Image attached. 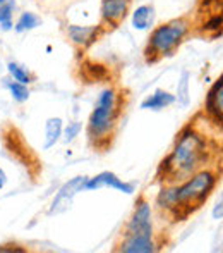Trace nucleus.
I'll return each instance as SVG.
<instances>
[{
  "mask_svg": "<svg viewBox=\"0 0 223 253\" xmlns=\"http://www.w3.org/2000/svg\"><path fill=\"white\" fill-rule=\"evenodd\" d=\"M206 157V145L203 138L192 129H186L177 140L172 153L163 162L168 179H184L191 176L203 164Z\"/></svg>",
  "mask_w": 223,
  "mask_h": 253,
  "instance_id": "1",
  "label": "nucleus"
},
{
  "mask_svg": "<svg viewBox=\"0 0 223 253\" xmlns=\"http://www.w3.org/2000/svg\"><path fill=\"white\" fill-rule=\"evenodd\" d=\"M213 188L215 176L210 170H203V172L189 177L182 186L173 188V190H163L158 202L161 207H167V209H187V212H191L210 197Z\"/></svg>",
  "mask_w": 223,
  "mask_h": 253,
  "instance_id": "2",
  "label": "nucleus"
},
{
  "mask_svg": "<svg viewBox=\"0 0 223 253\" xmlns=\"http://www.w3.org/2000/svg\"><path fill=\"white\" fill-rule=\"evenodd\" d=\"M153 224H151V207L148 202L139 200L126 229V240L119 250L124 253H153Z\"/></svg>",
  "mask_w": 223,
  "mask_h": 253,
  "instance_id": "3",
  "label": "nucleus"
},
{
  "mask_svg": "<svg viewBox=\"0 0 223 253\" xmlns=\"http://www.w3.org/2000/svg\"><path fill=\"white\" fill-rule=\"evenodd\" d=\"M187 33V23L184 19H173L167 24H161L151 33L150 45H148V55H153L155 59L170 55L179 43L184 40Z\"/></svg>",
  "mask_w": 223,
  "mask_h": 253,
  "instance_id": "4",
  "label": "nucleus"
},
{
  "mask_svg": "<svg viewBox=\"0 0 223 253\" xmlns=\"http://www.w3.org/2000/svg\"><path fill=\"white\" fill-rule=\"evenodd\" d=\"M117 116V97L115 91L107 88L100 93L98 102L95 105V110L91 112L90 124H88V131L90 136L95 140L105 138L113 127V121Z\"/></svg>",
  "mask_w": 223,
  "mask_h": 253,
  "instance_id": "5",
  "label": "nucleus"
},
{
  "mask_svg": "<svg viewBox=\"0 0 223 253\" xmlns=\"http://www.w3.org/2000/svg\"><path fill=\"white\" fill-rule=\"evenodd\" d=\"M88 177L84 176H77L74 179L67 181L62 188L59 190V193L55 195L54 202H52L50 207V213H62L72 205V200L79 191H83L86 188Z\"/></svg>",
  "mask_w": 223,
  "mask_h": 253,
  "instance_id": "6",
  "label": "nucleus"
},
{
  "mask_svg": "<svg viewBox=\"0 0 223 253\" xmlns=\"http://www.w3.org/2000/svg\"><path fill=\"white\" fill-rule=\"evenodd\" d=\"M103 186L113 188V190L122 191V193H127V195H130L134 191L132 184L124 183V181L120 179V177H117L115 174L110 172V170L100 172L98 176H95V177H91V179H88V183H86V190H98V188H103Z\"/></svg>",
  "mask_w": 223,
  "mask_h": 253,
  "instance_id": "7",
  "label": "nucleus"
},
{
  "mask_svg": "<svg viewBox=\"0 0 223 253\" xmlns=\"http://www.w3.org/2000/svg\"><path fill=\"white\" fill-rule=\"evenodd\" d=\"M206 110L217 123H223V74L215 81L206 97Z\"/></svg>",
  "mask_w": 223,
  "mask_h": 253,
  "instance_id": "8",
  "label": "nucleus"
},
{
  "mask_svg": "<svg viewBox=\"0 0 223 253\" xmlns=\"http://www.w3.org/2000/svg\"><path fill=\"white\" fill-rule=\"evenodd\" d=\"M129 0H101V17L110 24H117L126 17Z\"/></svg>",
  "mask_w": 223,
  "mask_h": 253,
  "instance_id": "9",
  "label": "nucleus"
},
{
  "mask_svg": "<svg viewBox=\"0 0 223 253\" xmlns=\"http://www.w3.org/2000/svg\"><path fill=\"white\" fill-rule=\"evenodd\" d=\"M67 33H69V38L79 47H88L91 45L95 40L98 38V33H100V28L98 26H72L67 28Z\"/></svg>",
  "mask_w": 223,
  "mask_h": 253,
  "instance_id": "10",
  "label": "nucleus"
},
{
  "mask_svg": "<svg viewBox=\"0 0 223 253\" xmlns=\"http://www.w3.org/2000/svg\"><path fill=\"white\" fill-rule=\"evenodd\" d=\"M62 136V119L60 117H50L45 123V150H50L52 147H55V143Z\"/></svg>",
  "mask_w": 223,
  "mask_h": 253,
  "instance_id": "11",
  "label": "nucleus"
},
{
  "mask_svg": "<svg viewBox=\"0 0 223 253\" xmlns=\"http://www.w3.org/2000/svg\"><path fill=\"white\" fill-rule=\"evenodd\" d=\"M175 102V97L170 95L168 91H163V90H157L153 95L146 98L143 103H141V109H148V110H160V109H165V107L172 105Z\"/></svg>",
  "mask_w": 223,
  "mask_h": 253,
  "instance_id": "12",
  "label": "nucleus"
},
{
  "mask_svg": "<svg viewBox=\"0 0 223 253\" xmlns=\"http://www.w3.org/2000/svg\"><path fill=\"white\" fill-rule=\"evenodd\" d=\"M153 23V7L150 5H141L134 10L132 14V26L139 31H144L151 26Z\"/></svg>",
  "mask_w": 223,
  "mask_h": 253,
  "instance_id": "13",
  "label": "nucleus"
},
{
  "mask_svg": "<svg viewBox=\"0 0 223 253\" xmlns=\"http://www.w3.org/2000/svg\"><path fill=\"white\" fill-rule=\"evenodd\" d=\"M38 26H40V17H38L36 14L23 12L19 16V19L16 21V24H14V30H16L17 33H26V31H31Z\"/></svg>",
  "mask_w": 223,
  "mask_h": 253,
  "instance_id": "14",
  "label": "nucleus"
},
{
  "mask_svg": "<svg viewBox=\"0 0 223 253\" xmlns=\"http://www.w3.org/2000/svg\"><path fill=\"white\" fill-rule=\"evenodd\" d=\"M7 73H9L10 80L17 81V83L30 84L31 81H33L30 71H28L24 66H21V64H17V62H9V64H7Z\"/></svg>",
  "mask_w": 223,
  "mask_h": 253,
  "instance_id": "15",
  "label": "nucleus"
},
{
  "mask_svg": "<svg viewBox=\"0 0 223 253\" xmlns=\"http://www.w3.org/2000/svg\"><path fill=\"white\" fill-rule=\"evenodd\" d=\"M5 86H7V90L10 91V95H12V98L16 102H26L28 98H30V90H28V84L17 83V81H14V80H7Z\"/></svg>",
  "mask_w": 223,
  "mask_h": 253,
  "instance_id": "16",
  "label": "nucleus"
},
{
  "mask_svg": "<svg viewBox=\"0 0 223 253\" xmlns=\"http://www.w3.org/2000/svg\"><path fill=\"white\" fill-rule=\"evenodd\" d=\"M14 7H16V3L9 2V0L0 5V26H2L3 31H9V30H12V28H14V23H12Z\"/></svg>",
  "mask_w": 223,
  "mask_h": 253,
  "instance_id": "17",
  "label": "nucleus"
},
{
  "mask_svg": "<svg viewBox=\"0 0 223 253\" xmlns=\"http://www.w3.org/2000/svg\"><path fill=\"white\" fill-rule=\"evenodd\" d=\"M177 98L182 107H187L189 103V73H182V78L177 86Z\"/></svg>",
  "mask_w": 223,
  "mask_h": 253,
  "instance_id": "18",
  "label": "nucleus"
},
{
  "mask_svg": "<svg viewBox=\"0 0 223 253\" xmlns=\"http://www.w3.org/2000/svg\"><path fill=\"white\" fill-rule=\"evenodd\" d=\"M204 28H206V31H217V33H220L223 30V12L217 14V16L210 17V21H208L206 24H204Z\"/></svg>",
  "mask_w": 223,
  "mask_h": 253,
  "instance_id": "19",
  "label": "nucleus"
},
{
  "mask_svg": "<svg viewBox=\"0 0 223 253\" xmlns=\"http://www.w3.org/2000/svg\"><path fill=\"white\" fill-rule=\"evenodd\" d=\"M79 131H81V124L79 123H70L69 126H67L65 133H64V141H65V143L72 141L74 138L79 134Z\"/></svg>",
  "mask_w": 223,
  "mask_h": 253,
  "instance_id": "20",
  "label": "nucleus"
},
{
  "mask_svg": "<svg viewBox=\"0 0 223 253\" xmlns=\"http://www.w3.org/2000/svg\"><path fill=\"white\" fill-rule=\"evenodd\" d=\"M213 219H217V220L223 219V193H222L220 200H218V203L215 205V209H213Z\"/></svg>",
  "mask_w": 223,
  "mask_h": 253,
  "instance_id": "21",
  "label": "nucleus"
},
{
  "mask_svg": "<svg viewBox=\"0 0 223 253\" xmlns=\"http://www.w3.org/2000/svg\"><path fill=\"white\" fill-rule=\"evenodd\" d=\"M10 248H5V247H0V252L2 253H5V252H19V253H23L24 252V248H19L17 245H9Z\"/></svg>",
  "mask_w": 223,
  "mask_h": 253,
  "instance_id": "22",
  "label": "nucleus"
},
{
  "mask_svg": "<svg viewBox=\"0 0 223 253\" xmlns=\"http://www.w3.org/2000/svg\"><path fill=\"white\" fill-rule=\"evenodd\" d=\"M5 183H7V174L3 172V169L0 167V190L5 186Z\"/></svg>",
  "mask_w": 223,
  "mask_h": 253,
  "instance_id": "23",
  "label": "nucleus"
},
{
  "mask_svg": "<svg viewBox=\"0 0 223 253\" xmlns=\"http://www.w3.org/2000/svg\"><path fill=\"white\" fill-rule=\"evenodd\" d=\"M3 2H7V0H0V5H2V3H3Z\"/></svg>",
  "mask_w": 223,
  "mask_h": 253,
  "instance_id": "24",
  "label": "nucleus"
}]
</instances>
